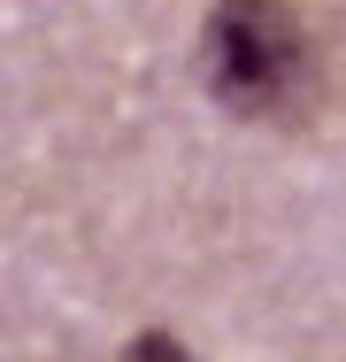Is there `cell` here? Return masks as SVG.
Returning a JSON list of instances; mask_svg holds the SVG:
<instances>
[{"instance_id":"6da1fadb","label":"cell","mask_w":346,"mask_h":362,"mask_svg":"<svg viewBox=\"0 0 346 362\" xmlns=\"http://www.w3.org/2000/svg\"><path fill=\"white\" fill-rule=\"evenodd\" d=\"M208 100L239 124H285L316 93V31L300 0H215L201 31Z\"/></svg>"},{"instance_id":"7a4b0ae2","label":"cell","mask_w":346,"mask_h":362,"mask_svg":"<svg viewBox=\"0 0 346 362\" xmlns=\"http://www.w3.org/2000/svg\"><path fill=\"white\" fill-rule=\"evenodd\" d=\"M116 362H201V355H193L169 324H146V332H131V339H124V355H116Z\"/></svg>"}]
</instances>
